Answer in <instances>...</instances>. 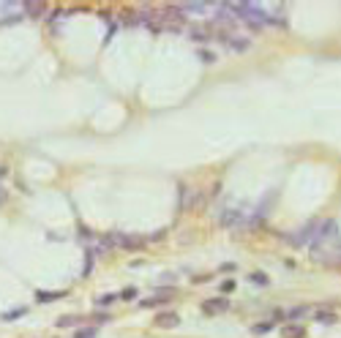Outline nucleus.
I'll list each match as a JSON object with an SVG mask.
<instances>
[{
    "label": "nucleus",
    "mask_w": 341,
    "mask_h": 338,
    "mask_svg": "<svg viewBox=\"0 0 341 338\" xmlns=\"http://www.w3.org/2000/svg\"><path fill=\"white\" fill-rule=\"evenodd\" d=\"M320 227H322V221H308L306 227L300 229L298 235H292V246L295 249H303V246H311L314 237L320 235Z\"/></svg>",
    "instance_id": "1"
},
{
    "label": "nucleus",
    "mask_w": 341,
    "mask_h": 338,
    "mask_svg": "<svg viewBox=\"0 0 341 338\" xmlns=\"http://www.w3.org/2000/svg\"><path fill=\"white\" fill-rule=\"evenodd\" d=\"M218 38H221V44L230 47L232 52H249V47H251L249 38H243V36H237V33H218Z\"/></svg>",
    "instance_id": "2"
},
{
    "label": "nucleus",
    "mask_w": 341,
    "mask_h": 338,
    "mask_svg": "<svg viewBox=\"0 0 341 338\" xmlns=\"http://www.w3.org/2000/svg\"><path fill=\"white\" fill-rule=\"evenodd\" d=\"M213 3H205V0H188V3H178L183 14H208Z\"/></svg>",
    "instance_id": "3"
},
{
    "label": "nucleus",
    "mask_w": 341,
    "mask_h": 338,
    "mask_svg": "<svg viewBox=\"0 0 341 338\" xmlns=\"http://www.w3.org/2000/svg\"><path fill=\"white\" fill-rule=\"evenodd\" d=\"M230 308V303L224 300V297H216V300H205L202 303V311L205 314H221V311H227Z\"/></svg>",
    "instance_id": "4"
},
{
    "label": "nucleus",
    "mask_w": 341,
    "mask_h": 338,
    "mask_svg": "<svg viewBox=\"0 0 341 338\" xmlns=\"http://www.w3.org/2000/svg\"><path fill=\"white\" fill-rule=\"evenodd\" d=\"M172 297V292H161V295H156V297H145L142 300V308H156V305H164Z\"/></svg>",
    "instance_id": "5"
},
{
    "label": "nucleus",
    "mask_w": 341,
    "mask_h": 338,
    "mask_svg": "<svg viewBox=\"0 0 341 338\" xmlns=\"http://www.w3.org/2000/svg\"><path fill=\"white\" fill-rule=\"evenodd\" d=\"M25 11H28L30 17H41L44 11H47V3H44V0H28V3H25Z\"/></svg>",
    "instance_id": "6"
},
{
    "label": "nucleus",
    "mask_w": 341,
    "mask_h": 338,
    "mask_svg": "<svg viewBox=\"0 0 341 338\" xmlns=\"http://www.w3.org/2000/svg\"><path fill=\"white\" fill-rule=\"evenodd\" d=\"M178 322H180V317H178V314H172V311H169V314H159V317H156V324H161V327H175Z\"/></svg>",
    "instance_id": "7"
},
{
    "label": "nucleus",
    "mask_w": 341,
    "mask_h": 338,
    "mask_svg": "<svg viewBox=\"0 0 341 338\" xmlns=\"http://www.w3.org/2000/svg\"><path fill=\"white\" fill-rule=\"evenodd\" d=\"M284 336L287 338H303V336H306V330H303L300 324H298V327H295V324H289V327H284Z\"/></svg>",
    "instance_id": "8"
},
{
    "label": "nucleus",
    "mask_w": 341,
    "mask_h": 338,
    "mask_svg": "<svg viewBox=\"0 0 341 338\" xmlns=\"http://www.w3.org/2000/svg\"><path fill=\"white\" fill-rule=\"evenodd\" d=\"M240 221H243L240 213H224V227H237Z\"/></svg>",
    "instance_id": "9"
},
{
    "label": "nucleus",
    "mask_w": 341,
    "mask_h": 338,
    "mask_svg": "<svg viewBox=\"0 0 341 338\" xmlns=\"http://www.w3.org/2000/svg\"><path fill=\"white\" fill-rule=\"evenodd\" d=\"M96 327H85V330H77V333H74V338H93V336H96Z\"/></svg>",
    "instance_id": "10"
},
{
    "label": "nucleus",
    "mask_w": 341,
    "mask_h": 338,
    "mask_svg": "<svg viewBox=\"0 0 341 338\" xmlns=\"http://www.w3.org/2000/svg\"><path fill=\"white\" fill-rule=\"evenodd\" d=\"M270 327H273L270 322H262V324H254V327H251V333H257V336H262V333H268Z\"/></svg>",
    "instance_id": "11"
},
{
    "label": "nucleus",
    "mask_w": 341,
    "mask_h": 338,
    "mask_svg": "<svg viewBox=\"0 0 341 338\" xmlns=\"http://www.w3.org/2000/svg\"><path fill=\"white\" fill-rule=\"evenodd\" d=\"M306 311H308V308H303V305H300V308H292V311H287V319H298V317H303Z\"/></svg>",
    "instance_id": "12"
},
{
    "label": "nucleus",
    "mask_w": 341,
    "mask_h": 338,
    "mask_svg": "<svg viewBox=\"0 0 341 338\" xmlns=\"http://www.w3.org/2000/svg\"><path fill=\"white\" fill-rule=\"evenodd\" d=\"M77 322V317H60L57 319V327H69V324H74Z\"/></svg>",
    "instance_id": "13"
},
{
    "label": "nucleus",
    "mask_w": 341,
    "mask_h": 338,
    "mask_svg": "<svg viewBox=\"0 0 341 338\" xmlns=\"http://www.w3.org/2000/svg\"><path fill=\"white\" fill-rule=\"evenodd\" d=\"M251 284H268V278L262 273H251Z\"/></svg>",
    "instance_id": "14"
},
{
    "label": "nucleus",
    "mask_w": 341,
    "mask_h": 338,
    "mask_svg": "<svg viewBox=\"0 0 341 338\" xmlns=\"http://www.w3.org/2000/svg\"><path fill=\"white\" fill-rule=\"evenodd\" d=\"M120 297H123V300H134V297H137V289H123Z\"/></svg>",
    "instance_id": "15"
},
{
    "label": "nucleus",
    "mask_w": 341,
    "mask_h": 338,
    "mask_svg": "<svg viewBox=\"0 0 341 338\" xmlns=\"http://www.w3.org/2000/svg\"><path fill=\"white\" fill-rule=\"evenodd\" d=\"M284 319H287V314H284L281 308H276V311H273V322H284Z\"/></svg>",
    "instance_id": "16"
},
{
    "label": "nucleus",
    "mask_w": 341,
    "mask_h": 338,
    "mask_svg": "<svg viewBox=\"0 0 341 338\" xmlns=\"http://www.w3.org/2000/svg\"><path fill=\"white\" fill-rule=\"evenodd\" d=\"M232 289H235V281H227V284H221V292H224V295H230Z\"/></svg>",
    "instance_id": "17"
},
{
    "label": "nucleus",
    "mask_w": 341,
    "mask_h": 338,
    "mask_svg": "<svg viewBox=\"0 0 341 338\" xmlns=\"http://www.w3.org/2000/svg\"><path fill=\"white\" fill-rule=\"evenodd\" d=\"M22 311H25V308H17V311H11V314H6V319H17V317H22Z\"/></svg>",
    "instance_id": "18"
},
{
    "label": "nucleus",
    "mask_w": 341,
    "mask_h": 338,
    "mask_svg": "<svg viewBox=\"0 0 341 338\" xmlns=\"http://www.w3.org/2000/svg\"><path fill=\"white\" fill-rule=\"evenodd\" d=\"M317 319H322V322H333V314H317Z\"/></svg>",
    "instance_id": "19"
}]
</instances>
